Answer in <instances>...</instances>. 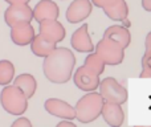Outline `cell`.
<instances>
[{"label":"cell","mask_w":151,"mask_h":127,"mask_svg":"<svg viewBox=\"0 0 151 127\" xmlns=\"http://www.w3.org/2000/svg\"><path fill=\"white\" fill-rule=\"evenodd\" d=\"M60 16V8L53 0H41L33 8V19L37 23L44 20H57Z\"/></svg>","instance_id":"11"},{"label":"cell","mask_w":151,"mask_h":127,"mask_svg":"<svg viewBox=\"0 0 151 127\" xmlns=\"http://www.w3.org/2000/svg\"><path fill=\"white\" fill-rule=\"evenodd\" d=\"M12 127H32V123L27 118H17L15 122L12 123Z\"/></svg>","instance_id":"23"},{"label":"cell","mask_w":151,"mask_h":127,"mask_svg":"<svg viewBox=\"0 0 151 127\" xmlns=\"http://www.w3.org/2000/svg\"><path fill=\"white\" fill-rule=\"evenodd\" d=\"M56 48H57V42L47 39V37L42 36L41 33L36 34L35 39H33V41L31 42L32 53H33L35 56H37V57H42V58H45L47 56H49Z\"/></svg>","instance_id":"16"},{"label":"cell","mask_w":151,"mask_h":127,"mask_svg":"<svg viewBox=\"0 0 151 127\" xmlns=\"http://www.w3.org/2000/svg\"><path fill=\"white\" fill-rule=\"evenodd\" d=\"M101 117L104 121L111 127H119L125 123V111L122 109V105L113 103V102L105 101L104 109H102Z\"/></svg>","instance_id":"12"},{"label":"cell","mask_w":151,"mask_h":127,"mask_svg":"<svg viewBox=\"0 0 151 127\" xmlns=\"http://www.w3.org/2000/svg\"><path fill=\"white\" fill-rule=\"evenodd\" d=\"M115 1H118V0H91V3H93L94 7H98V8H101V9H104V8L114 4Z\"/></svg>","instance_id":"22"},{"label":"cell","mask_w":151,"mask_h":127,"mask_svg":"<svg viewBox=\"0 0 151 127\" xmlns=\"http://www.w3.org/2000/svg\"><path fill=\"white\" fill-rule=\"evenodd\" d=\"M93 11L91 0H73L66 9V20L70 24H78L85 21Z\"/></svg>","instance_id":"8"},{"label":"cell","mask_w":151,"mask_h":127,"mask_svg":"<svg viewBox=\"0 0 151 127\" xmlns=\"http://www.w3.org/2000/svg\"><path fill=\"white\" fill-rule=\"evenodd\" d=\"M142 72L141 78H151V50H145L142 56Z\"/></svg>","instance_id":"21"},{"label":"cell","mask_w":151,"mask_h":127,"mask_svg":"<svg viewBox=\"0 0 151 127\" xmlns=\"http://www.w3.org/2000/svg\"><path fill=\"white\" fill-rule=\"evenodd\" d=\"M44 109L53 117L60 119H76V107L69 105L68 102L58 98H48L44 103Z\"/></svg>","instance_id":"9"},{"label":"cell","mask_w":151,"mask_h":127,"mask_svg":"<svg viewBox=\"0 0 151 127\" xmlns=\"http://www.w3.org/2000/svg\"><path fill=\"white\" fill-rule=\"evenodd\" d=\"M83 65H85V66H88L89 69H91L93 72H96L97 74L101 75L102 73L105 72V65H106V64H105V61L102 60V58L99 57L96 52H94V53L91 52V53H89V55L86 56Z\"/></svg>","instance_id":"20"},{"label":"cell","mask_w":151,"mask_h":127,"mask_svg":"<svg viewBox=\"0 0 151 127\" xmlns=\"http://www.w3.org/2000/svg\"><path fill=\"white\" fill-rule=\"evenodd\" d=\"M104 12L110 20L113 21H123L129 16V5L125 0H118L114 4L104 8Z\"/></svg>","instance_id":"17"},{"label":"cell","mask_w":151,"mask_h":127,"mask_svg":"<svg viewBox=\"0 0 151 127\" xmlns=\"http://www.w3.org/2000/svg\"><path fill=\"white\" fill-rule=\"evenodd\" d=\"M8 4H23V3H29L31 0H4Z\"/></svg>","instance_id":"27"},{"label":"cell","mask_w":151,"mask_h":127,"mask_svg":"<svg viewBox=\"0 0 151 127\" xmlns=\"http://www.w3.org/2000/svg\"><path fill=\"white\" fill-rule=\"evenodd\" d=\"M105 105V99L101 93L88 91L82 95L76 103V119L81 123L94 122L97 118L101 117L102 109Z\"/></svg>","instance_id":"2"},{"label":"cell","mask_w":151,"mask_h":127,"mask_svg":"<svg viewBox=\"0 0 151 127\" xmlns=\"http://www.w3.org/2000/svg\"><path fill=\"white\" fill-rule=\"evenodd\" d=\"M13 85H16L17 88H20L21 90L25 93V95L28 98H32L36 93L37 89V81L29 73H23V74L17 75V77L13 80Z\"/></svg>","instance_id":"18"},{"label":"cell","mask_w":151,"mask_h":127,"mask_svg":"<svg viewBox=\"0 0 151 127\" xmlns=\"http://www.w3.org/2000/svg\"><path fill=\"white\" fill-rule=\"evenodd\" d=\"M145 50H151V31L147 33L145 39Z\"/></svg>","instance_id":"24"},{"label":"cell","mask_w":151,"mask_h":127,"mask_svg":"<svg viewBox=\"0 0 151 127\" xmlns=\"http://www.w3.org/2000/svg\"><path fill=\"white\" fill-rule=\"evenodd\" d=\"M28 97L16 85H7L0 93V103L11 115L20 117L28 109Z\"/></svg>","instance_id":"3"},{"label":"cell","mask_w":151,"mask_h":127,"mask_svg":"<svg viewBox=\"0 0 151 127\" xmlns=\"http://www.w3.org/2000/svg\"><path fill=\"white\" fill-rule=\"evenodd\" d=\"M142 8L147 12H151V0H142Z\"/></svg>","instance_id":"26"},{"label":"cell","mask_w":151,"mask_h":127,"mask_svg":"<svg viewBox=\"0 0 151 127\" xmlns=\"http://www.w3.org/2000/svg\"><path fill=\"white\" fill-rule=\"evenodd\" d=\"M104 37H107V39L115 41L123 49L129 48V45L131 42V33L129 31V28L125 25H118V24L110 25L109 28H106V31L104 32Z\"/></svg>","instance_id":"15"},{"label":"cell","mask_w":151,"mask_h":127,"mask_svg":"<svg viewBox=\"0 0 151 127\" xmlns=\"http://www.w3.org/2000/svg\"><path fill=\"white\" fill-rule=\"evenodd\" d=\"M64 126H69V127H76V125L72 122L70 119H63L60 123L57 125V127H64Z\"/></svg>","instance_id":"25"},{"label":"cell","mask_w":151,"mask_h":127,"mask_svg":"<svg viewBox=\"0 0 151 127\" xmlns=\"http://www.w3.org/2000/svg\"><path fill=\"white\" fill-rule=\"evenodd\" d=\"M99 93L106 102L123 105L127 101L129 93L123 85H121L114 77H106L99 82Z\"/></svg>","instance_id":"5"},{"label":"cell","mask_w":151,"mask_h":127,"mask_svg":"<svg viewBox=\"0 0 151 127\" xmlns=\"http://www.w3.org/2000/svg\"><path fill=\"white\" fill-rule=\"evenodd\" d=\"M72 48L78 53H91L94 52L96 47H94L93 41L89 34V27L88 24H82L78 29H76L72 34L70 39Z\"/></svg>","instance_id":"10"},{"label":"cell","mask_w":151,"mask_h":127,"mask_svg":"<svg viewBox=\"0 0 151 127\" xmlns=\"http://www.w3.org/2000/svg\"><path fill=\"white\" fill-rule=\"evenodd\" d=\"M76 66V56L68 48H56L44 58L42 72L47 80L56 85H63L70 81Z\"/></svg>","instance_id":"1"},{"label":"cell","mask_w":151,"mask_h":127,"mask_svg":"<svg viewBox=\"0 0 151 127\" xmlns=\"http://www.w3.org/2000/svg\"><path fill=\"white\" fill-rule=\"evenodd\" d=\"M4 20L9 28L21 24H29L33 20V8L28 3L23 4H9L4 12Z\"/></svg>","instance_id":"6"},{"label":"cell","mask_w":151,"mask_h":127,"mask_svg":"<svg viewBox=\"0 0 151 127\" xmlns=\"http://www.w3.org/2000/svg\"><path fill=\"white\" fill-rule=\"evenodd\" d=\"M94 52L105 61V64L110 65V66L121 65L125 58V49L119 44H117L115 41L107 39V37H102L97 42Z\"/></svg>","instance_id":"4"},{"label":"cell","mask_w":151,"mask_h":127,"mask_svg":"<svg viewBox=\"0 0 151 127\" xmlns=\"http://www.w3.org/2000/svg\"><path fill=\"white\" fill-rule=\"evenodd\" d=\"M35 36V28L31 23L29 24H21V25H16L11 28V40L15 45L19 47H25V45H31L33 41Z\"/></svg>","instance_id":"13"},{"label":"cell","mask_w":151,"mask_h":127,"mask_svg":"<svg viewBox=\"0 0 151 127\" xmlns=\"http://www.w3.org/2000/svg\"><path fill=\"white\" fill-rule=\"evenodd\" d=\"M15 66L9 60H0V85L7 86L13 81Z\"/></svg>","instance_id":"19"},{"label":"cell","mask_w":151,"mask_h":127,"mask_svg":"<svg viewBox=\"0 0 151 127\" xmlns=\"http://www.w3.org/2000/svg\"><path fill=\"white\" fill-rule=\"evenodd\" d=\"M73 82L80 90L82 91H96L99 88V74L82 65L73 73Z\"/></svg>","instance_id":"7"},{"label":"cell","mask_w":151,"mask_h":127,"mask_svg":"<svg viewBox=\"0 0 151 127\" xmlns=\"http://www.w3.org/2000/svg\"><path fill=\"white\" fill-rule=\"evenodd\" d=\"M40 33L55 42H61L66 36L65 27L57 20H44L40 23Z\"/></svg>","instance_id":"14"}]
</instances>
